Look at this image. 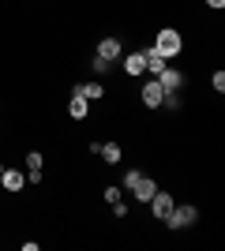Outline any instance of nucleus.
Wrapping results in <instances>:
<instances>
[{
    "label": "nucleus",
    "mask_w": 225,
    "mask_h": 251,
    "mask_svg": "<svg viewBox=\"0 0 225 251\" xmlns=\"http://www.w3.org/2000/svg\"><path fill=\"white\" fill-rule=\"evenodd\" d=\"M154 49H158L161 56H165V60L180 56V49H184V38H180V30H173V26L158 30V42H154Z\"/></svg>",
    "instance_id": "f257e3e1"
},
{
    "label": "nucleus",
    "mask_w": 225,
    "mask_h": 251,
    "mask_svg": "<svg viewBox=\"0 0 225 251\" xmlns=\"http://www.w3.org/2000/svg\"><path fill=\"white\" fill-rule=\"evenodd\" d=\"M195 218H199V210H195V206H176V202H173V210L161 221H165L169 229H188V225H195Z\"/></svg>",
    "instance_id": "f03ea898"
},
{
    "label": "nucleus",
    "mask_w": 225,
    "mask_h": 251,
    "mask_svg": "<svg viewBox=\"0 0 225 251\" xmlns=\"http://www.w3.org/2000/svg\"><path fill=\"white\" fill-rule=\"evenodd\" d=\"M0 184L8 191H23L26 188V173H23V169H4V173H0Z\"/></svg>",
    "instance_id": "7ed1b4c3"
},
{
    "label": "nucleus",
    "mask_w": 225,
    "mask_h": 251,
    "mask_svg": "<svg viewBox=\"0 0 225 251\" xmlns=\"http://www.w3.org/2000/svg\"><path fill=\"white\" fill-rule=\"evenodd\" d=\"M42 165H45L42 150H30V154H26V184H38V180H42Z\"/></svg>",
    "instance_id": "20e7f679"
},
{
    "label": "nucleus",
    "mask_w": 225,
    "mask_h": 251,
    "mask_svg": "<svg viewBox=\"0 0 225 251\" xmlns=\"http://www.w3.org/2000/svg\"><path fill=\"white\" fill-rule=\"evenodd\" d=\"M158 86L169 94V90H180L184 86V72H176V68H165V72L158 75Z\"/></svg>",
    "instance_id": "39448f33"
},
{
    "label": "nucleus",
    "mask_w": 225,
    "mask_h": 251,
    "mask_svg": "<svg viewBox=\"0 0 225 251\" xmlns=\"http://www.w3.org/2000/svg\"><path fill=\"white\" fill-rule=\"evenodd\" d=\"M150 210H154V218H165L173 210V195L169 191H154V195H150Z\"/></svg>",
    "instance_id": "423d86ee"
},
{
    "label": "nucleus",
    "mask_w": 225,
    "mask_h": 251,
    "mask_svg": "<svg viewBox=\"0 0 225 251\" xmlns=\"http://www.w3.org/2000/svg\"><path fill=\"white\" fill-rule=\"evenodd\" d=\"M161 98H165V90L158 86V79H150V83L143 86V105H147V109H158Z\"/></svg>",
    "instance_id": "0eeeda50"
},
{
    "label": "nucleus",
    "mask_w": 225,
    "mask_h": 251,
    "mask_svg": "<svg viewBox=\"0 0 225 251\" xmlns=\"http://www.w3.org/2000/svg\"><path fill=\"white\" fill-rule=\"evenodd\" d=\"M143 56H147V72L154 75V79H158V75L165 72V68H169V60H165V56H161L158 49H147V52H143Z\"/></svg>",
    "instance_id": "6e6552de"
},
{
    "label": "nucleus",
    "mask_w": 225,
    "mask_h": 251,
    "mask_svg": "<svg viewBox=\"0 0 225 251\" xmlns=\"http://www.w3.org/2000/svg\"><path fill=\"white\" fill-rule=\"evenodd\" d=\"M154 191H158V184H154L150 176H139V180H135V188H131V195H135L139 202H150V195H154Z\"/></svg>",
    "instance_id": "1a4fd4ad"
},
{
    "label": "nucleus",
    "mask_w": 225,
    "mask_h": 251,
    "mask_svg": "<svg viewBox=\"0 0 225 251\" xmlns=\"http://www.w3.org/2000/svg\"><path fill=\"white\" fill-rule=\"evenodd\" d=\"M75 94H79V98H86V101H101L105 86H101V83H79V86H75Z\"/></svg>",
    "instance_id": "9d476101"
},
{
    "label": "nucleus",
    "mask_w": 225,
    "mask_h": 251,
    "mask_svg": "<svg viewBox=\"0 0 225 251\" xmlns=\"http://www.w3.org/2000/svg\"><path fill=\"white\" fill-rule=\"evenodd\" d=\"M98 56H101V60H117L120 56V42L117 38H101V42H98Z\"/></svg>",
    "instance_id": "9b49d317"
},
{
    "label": "nucleus",
    "mask_w": 225,
    "mask_h": 251,
    "mask_svg": "<svg viewBox=\"0 0 225 251\" xmlns=\"http://www.w3.org/2000/svg\"><path fill=\"white\" fill-rule=\"evenodd\" d=\"M124 72H128V75H143V72H147V56H143V52H128Z\"/></svg>",
    "instance_id": "f8f14e48"
},
{
    "label": "nucleus",
    "mask_w": 225,
    "mask_h": 251,
    "mask_svg": "<svg viewBox=\"0 0 225 251\" xmlns=\"http://www.w3.org/2000/svg\"><path fill=\"white\" fill-rule=\"evenodd\" d=\"M98 154H101V161L117 165L120 157H124V150H120V143H101V147H98Z\"/></svg>",
    "instance_id": "ddd939ff"
},
{
    "label": "nucleus",
    "mask_w": 225,
    "mask_h": 251,
    "mask_svg": "<svg viewBox=\"0 0 225 251\" xmlns=\"http://www.w3.org/2000/svg\"><path fill=\"white\" fill-rule=\"evenodd\" d=\"M68 113H72L75 120H83V116L90 113V101H86V98H79V94H72V98H68Z\"/></svg>",
    "instance_id": "4468645a"
},
{
    "label": "nucleus",
    "mask_w": 225,
    "mask_h": 251,
    "mask_svg": "<svg viewBox=\"0 0 225 251\" xmlns=\"http://www.w3.org/2000/svg\"><path fill=\"white\" fill-rule=\"evenodd\" d=\"M120 199H124V188H120V184L105 188V202H109V206H113V202H120Z\"/></svg>",
    "instance_id": "2eb2a0df"
},
{
    "label": "nucleus",
    "mask_w": 225,
    "mask_h": 251,
    "mask_svg": "<svg viewBox=\"0 0 225 251\" xmlns=\"http://www.w3.org/2000/svg\"><path fill=\"white\" fill-rule=\"evenodd\" d=\"M143 176V173H139V169H131V173H128V176H124V180H120V188H124V191H128V188H135V180H139Z\"/></svg>",
    "instance_id": "dca6fc26"
},
{
    "label": "nucleus",
    "mask_w": 225,
    "mask_h": 251,
    "mask_svg": "<svg viewBox=\"0 0 225 251\" xmlns=\"http://www.w3.org/2000/svg\"><path fill=\"white\" fill-rule=\"evenodd\" d=\"M210 86L222 94V90H225V72H214V75H210Z\"/></svg>",
    "instance_id": "f3484780"
},
{
    "label": "nucleus",
    "mask_w": 225,
    "mask_h": 251,
    "mask_svg": "<svg viewBox=\"0 0 225 251\" xmlns=\"http://www.w3.org/2000/svg\"><path fill=\"white\" fill-rule=\"evenodd\" d=\"M113 214H117V218H128V202H124V199L113 202Z\"/></svg>",
    "instance_id": "a211bd4d"
},
{
    "label": "nucleus",
    "mask_w": 225,
    "mask_h": 251,
    "mask_svg": "<svg viewBox=\"0 0 225 251\" xmlns=\"http://www.w3.org/2000/svg\"><path fill=\"white\" fill-rule=\"evenodd\" d=\"M206 4H210L214 11H222V8H225V0H206Z\"/></svg>",
    "instance_id": "6ab92c4d"
},
{
    "label": "nucleus",
    "mask_w": 225,
    "mask_h": 251,
    "mask_svg": "<svg viewBox=\"0 0 225 251\" xmlns=\"http://www.w3.org/2000/svg\"><path fill=\"white\" fill-rule=\"evenodd\" d=\"M0 173H4V165H0Z\"/></svg>",
    "instance_id": "aec40b11"
}]
</instances>
